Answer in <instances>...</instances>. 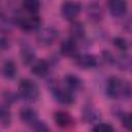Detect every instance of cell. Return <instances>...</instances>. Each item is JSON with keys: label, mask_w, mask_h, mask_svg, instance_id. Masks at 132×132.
<instances>
[{"label": "cell", "mask_w": 132, "mask_h": 132, "mask_svg": "<svg viewBox=\"0 0 132 132\" xmlns=\"http://www.w3.org/2000/svg\"><path fill=\"white\" fill-rule=\"evenodd\" d=\"M105 93L111 99L129 98L132 96L131 86L118 76H110L105 86Z\"/></svg>", "instance_id": "cell-1"}, {"label": "cell", "mask_w": 132, "mask_h": 132, "mask_svg": "<svg viewBox=\"0 0 132 132\" xmlns=\"http://www.w3.org/2000/svg\"><path fill=\"white\" fill-rule=\"evenodd\" d=\"M18 93L19 97L27 102H35L40 95L38 85L30 78H23L20 80Z\"/></svg>", "instance_id": "cell-2"}, {"label": "cell", "mask_w": 132, "mask_h": 132, "mask_svg": "<svg viewBox=\"0 0 132 132\" xmlns=\"http://www.w3.org/2000/svg\"><path fill=\"white\" fill-rule=\"evenodd\" d=\"M14 24H16L24 32H33L39 31L41 27V19L38 15H30V16H23L21 14H14L12 16Z\"/></svg>", "instance_id": "cell-3"}, {"label": "cell", "mask_w": 132, "mask_h": 132, "mask_svg": "<svg viewBox=\"0 0 132 132\" xmlns=\"http://www.w3.org/2000/svg\"><path fill=\"white\" fill-rule=\"evenodd\" d=\"M58 37H59V30L54 26H50L42 28L38 31L36 40L40 46H50L57 40Z\"/></svg>", "instance_id": "cell-4"}, {"label": "cell", "mask_w": 132, "mask_h": 132, "mask_svg": "<svg viewBox=\"0 0 132 132\" xmlns=\"http://www.w3.org/2000/svg\"><path fill=\"white\" fill-rule=\"evenodd\" d=\"M51 93L55 100L63 105H70L74 102L73 92L69 91L67 88H61L58 85L51 86Z\"/></svg>", "instance_id": "cell-5"}, {"label": "cell", "mask_w": 132, "mask_h": 132, "mask_svg": "<svg viewBox=\"0 0 132 132\" xmlns=\"http://www.w3.org/2000/svg\"><path fill=\"white\" fill-rule=\"evenodd\" d=\"M81 6L78 2L73 1H65L61 5V14L67 21H74L76 16L79 14Z\"/></svg>", "instance_id": "cell-6"}, {"label": "cell", "mask_w": 132, "mask_h": 132, "mask_svg": "<svg viewBox=\"0 0 132 132\" xmlns=\"http://www.w3.org/2000/svg\"><path fill=\"white\" fill-rule=\"evenodd\" d=\"M20 56H21L22 63L25 66H30V65L34 64L33 62L35 61L36 53L30 43L23 42L21 44V48H20Z\"/></svg>", "instance_id": "cell-7"}, {"label": "cell", "mask_w": 132, "mask_h": 132, "mask_svg": "<svg viewBox=\"0 0 132 132\" xmlns=\"http://www.w3.org/2000/svg\"><path fill=\"white\" fill-rule=\"evenodd\" d=\"M74 61L79 69H91L97 65V58L91 54H79L74 58Z\"/></svg>", "instance_id": "cell-8"}, {"label": "cell", "mask_w": 132, "mask_h": 132, "mask_svg": "<svg viewBox=\"0 0 132 132\" xmlns=\"http://www.w3.org/2000/svg\"><path fill=\"white\" fill-rule=\"evenodd\" d=\"M77 42L75 39L69 37L66 38L62 41L61 45H60V52L63 56L65 57H71V58H75L78 54H77Z\"/></svg>", "instance_id": "cell-9"}, {"label": "cell", "mask_w": 132, "mask_h": 132, "mask_svg": "<svg viewBox=\"0 0 132 132\" xmlns=\"http://www.w3.org/2000/svg\"><path fill=\"white\" fill-rule=\"evenodd\" d=\"M128 9V4L124 0H111L108 2L109 13L113 18H122L126 14Z\"/></svg>", "instance_id": "cell-10"}, {"label": "cell", "mask_w": 132, "mask_h": 132, "mask_svg": "<svg viewBox=\"0 0 132 132\" xmlns=\"http://www.w3.org/2000/svg\"><path fill=\"white\" fill-rule=\"evenodd\" d=\"M54 121L60 128H69L74 124L72 116L66 110H57L54 113Z\"/></svg>", "instance_id": "cell-11"}, {"label": "cell", "mask_w": 132, "mask_h": 132, "mask_svg": "<svg viewBox=\"0 0 132 132\" xmlns=\"http://www.w3.org/2000/svg\"><path fill=\"white\" fill-rule=\"evenodd\" d=\"M19 116H20L21 121H22L25 125H27V126H31V127H32V126L38 121V120H37L38 114H37L36 110L33 109L32 107L26 106V107L21 108Z\"/></svg>", "instance_id": "cell-12"}, {"label": "cell", "mask_w": 132, "mask_h": 132, "mask_svg": "<svg viewBox=\"0 0 132 132\" xmlns=\"http://www.w3.org/2000/svg\"><path fill=\"white\" fill-rule=\"evenodd\" d=\"M87 15L90 21L98 22L103 16L102 7L98 2H90L87 5Z\"/></svg>", "instance_id": "cell-13"}, {"label": "cell", "mask_w": 132, "mask_h": 132, "mask_svg": "<svg viewBox=\"0 0 132 132\" xmlns=\"http://www.w3.org/2000/svg\"><path fill=\"white\" fill-rule=\"evenodd\" d=\"M48 70H50V63L46 60H38L31 67V72L38 77L45 76L48 73Z\"/></svg>", "instance_id": "cell-14"}, {"label": "cell", "mask_w": 132, "mask_h": 132, "mask_svg": "<svg viewBox=\"0 0 132 132\" xmlns=\"http://www.w3.org/2000/svg\"><path fill=\"white\" fill-rule=\"evenodd\" d=\"M69 33L71 35V38L75 40L84 38L86 34V29L84 24L78 21H73L69 26Z\"/></svg>", "instance_id": "cell-15"}, {"label": "cell", "mask_w": 132, "mask_h": 132, "mask_svg": "<svg viewBox=\"0 0 132 132\" xmlns=\"http://www.w3.org/2000/svg\"><path fill=\"white\" fill-rule=\"evenodd\" d=\"M64 84H65V87L69 91L74 92V91H77L81 88L82 81L80 80V78L78 76L71 74V73H68L64 76Z\"/></svg>", "instance_id": "cell-16"}, {"label": "cell", "mask_w": 132, "mask_h": 132, "mask_svg": "<svg viewBox=\"0 0 132 132\" xmlns=\"http://www.w3.org/2000/svg\"><path fill=\"white\" fill-rule=\"evenodd\" d=\"M100 117L99 111L93 106H85L81 111V119L86 123H93L97 121Z\"/></svg>", "instance_id": "cell-17"}, {"label": "cell", "mask_w": 132, "mask_h": 132, "mask_svg": "<svg viewBox=\"0 0 132 132\" xmlns=\"http://www.w3.org/2000/svg\"><path fill=\"white\" fill-rule=\"evenodd\" d=\"M16 72H18V69H16V66L13 61H11V60L4 61L3 66H2V74H3L4 78L12 79L16 75Z\"/></svg>", "instance_id": "cell-18"}, {"label": "cell", "mask_w": 132, "mask_h": 132, "mask_svg": "<svg viewBox=\"0 0 132 132\" xmlns=\"http://www.w3.org/2000/svg\"><path fill=\"white\" fill-rule=\"evenodd\" d=\"M22 7L31 15H37L36 13L40 9V2L37 0H24Z\"/></svg>", "instance_id": "cell-19"}, {"label": "cell", "mask_w": 132, "mask_h": 132, "mask_svg": "<svg viewBox=\"0 0 132 132\" xmlns=\"http://www.w3.org/2000/svg\"><path fill=\"white\" fill-rule=\"evenodd\" d=\"M0 121L3 128H7L11 124V112L9 110L8 105L2 104L0 108Z\"/></svg>", "instance_id": "cell-20"}, {"label": "cell", "mask_w": 132, "mask_h": 132, "mask_svg": "<svg viewBox=\"0 0 132 132\" xmlns=\"http://www.w3.org/2000/svg\"><path fill=\"white\" fill-rule=\"evenodd\" d=\"M112 43H113V45H114L118 50H120V51H122V52H126V51L128 50V46H129L127 40H126L125 38L121 37V36L114 37V38L112 39Z\"/></svg>", "instance_id": "cell-21"}, {"label": "cell", "mask_w": 132, "mask_h": 132, "mask_svg": "<svg viewBox=\"0 0 132 132\" xmlns=\"http://www.w3.org/2000/svg\"><path fill=\"white\" fill-rule=\"evenodd\" d=\"M92 132H114V129L108 123H98L92 128Z\"/></svg>", "instance_id": "cell-22"}, {"label": "cell", "mask_w": 132, "mask_h": 132, "mask_svg": "<svg viewBox=\"0 0 132 132\" xmlns=\"http://www.w3.org/2000/svg\"><path fill=\"white\" fill-rule=\"evenodd\" d=\"M18 97H19V95H16L15 93H12V92H10V91H5V92L3 93L4 104H6V105L9 106V104H11V103H13V102L16 101V98H18Z\"/></svg>", "instance_id": "cell-23"}, {"label": "cell", "mask_w": 132, "mask_h": 132, "mask_svg": "<svg viewBox=\"0 0 132 132\" xmlns=\"http://www.w3.org/2000/svg\"><path fill=\"white\" fill-rule=\"evenodd\" d=\"M122 125L128 131H132V112L125 113L122 118Z\"/></svg>", "instance_id": "cell-24"}, {"label": "cell", "mask_w": 132, "mask_h": 132, "mask_svg": "<svg viewBox=\"0 0 132 132\" xmlns=\"http://www.w3.org/2000/svg\"><path fill=\"white\" fill-rule=\"evenodd\" d=\"M32 129H33V132H50L48 126L42 121H37L32 126Z\"/></svg>", "instance_id": "cell-25"}, {"label": "cell", "mask_w": 132, "mask_h": 132, "mask_svg": "<svg viewBox=\"0 0 132 132\" xmlns=\"http://www.w3.org/2000/svg\"><path fill=\"white\" fill-rule=\"evenodd\" d=\"M0 46H1L2 51H6L9 47V40L4 35H2L1 38H0Z\"/></svg>", "instance_id": "cell-26"}, {"label": "cell", "mask_w": 132, "mask_h": 132, "mask_svg": "<svg viewBox=\"0 0 132 132\" xmlns=\"http://www.w3.org/2000/svg\"><path fill=\"white\" fill-rule=\"evenodd\" d=\"M130 68H131V70H132V62H131V65H130Z\"/></svg>", "instance_id": "cell-27"}]
</instances>
